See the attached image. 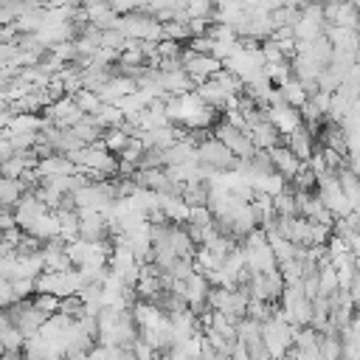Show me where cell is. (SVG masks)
Returning <instances> with one entry per match:
<instances>
[{
    "label": "cell",
    "instance_id": "3",
    "mask_svg": "<svg viewBox=\"0 0 360 360\" xmlns=\"http://www.w3.org/2000/svg\"><path fill=\"white\" fill-rule=\"evenodd\" d=\"M194 158H197L202 166L214 169V172H228V169L236 166V155H233L222 141H217L214 135L197 141V146H194Z\"/></svg>",
    "mask_w": 360,
    "mask_h": 360
},
{
    "label": "cell",
    "instance_id": "14",
    "mask_svg": "<svg viewBox=\"0 0 360 360\" xmlns=\"http://www.w3.org/2000/svg\"><path fill=\"white\" fill-rule=\"evenodd\" d=\"M318 352L323 360H340V338L335 332H318Z\"/></svg>",
    "mask_w": 360,
    "mask_h": 360
},
{
    "label": "cell",
    "instance_id": "15",
    "mask_svg": "<svg viewBox=\"0 0 360 360\" xmlns=\"http://www.w3.org/2000/svg\"><path fill=\"white\" fill-rule=\"evenodd\" d=\"M25 188L20 186V180H11V177H3L0 174V205L3 208H14V202L20 200Z\"/></svg>",
    "mask_w": 360,
    "mask_h": 360
},
{
    "label": "cell",
    "instance_id": "19",
    "mask_svg": "<svg viewBox=\"0 0 360 360\" xmlns=\"http://www.w3.org/2000/svg\"><path fill=\"white\" fill-rule=\"evenodd\" d=\"M31 301H34V307H37L39 312H45V315H53V312L59 309V298L51 295V292H37V298H31Z\"/></svg>",
    "mask_w": 360,
    "mask_h": 360
},
{
    "label": "cell",
    "instance_id": "17",
    "mask_svg": "<svg viewBox=\"0 0 360 360\" xmlns=\"http://www.w3.org/2000/svg\"><path fill=\"white\" fill-rule=\"evenodd\" d=\"M98 124H101V129H110V127H118L121 121H124V115H121V110L115 107V104H101L98 107V112L93 115Z\"/></svg>",
    "mask_w": 360,
    "mask_h": 360
},
{
    "label": "cell",
    "instance_id": "20",
    "mask_svg": "<svg viewBox=\"0 0 360 360\" xmlns=\"http://www.w3.org/2000/svg\"><path fill=\"white\" fill-rule=\"evenodd\" d=\"M0 343H3V349H22V335H20V329L17 326H6V329H0Z\"/></svg>",
    "mask_w": 360,
    "mask_h": 360
},
{
    "label": "cell",
    "instance_id": "9",
    "mask_svg": "<svg viewBox=\"0 0 360 360\" xmlns=\"http://www.w3.org/2000/svg\"><path fill=\"white\" fill-rule=\"evenodd\" d=\"M160 90L166 96H183L194 90V82L183 68H172V70H160Z\"/></svg>",
    "mask_w": 360,
    "mask_h": 360
},
{
    "label": "cell",
    "instance_id": "7",
    "mask_svg": "<svg viewBox=\"0 0 360 360\" xmlns=\"http://www.w3.org/2000/svg\"><path fill=\"white\" fill-rule=\"evenodd\" d=\"M79 239L84 242H104L110 233H107V219L104 214H96V211H79V231H76Z\"/></svg>",
    "mask_w": 360,
    "mask_h": 360
},
{
    "label": "cell",
    "instance_id": "4",
    "mask_svg": "<svg viewBox=\"0 0 360 360\" xmlns=\"http://www.w3.org/2000/svg\"><path fill=\"white\" fill-rule=\"evenodd\" d=\"M180 68H183V70L191 76V82L197 84V82L214 76V73L222 68V62L214 59L211 53H194L191 48H183V51H180Z\"/></svg>",
    "mask_w": 360,
    "mask_h": 360
},
{
    "label": "cell",
    "instance_id": "8",
    "mask_svg": "<svg viewBox=\"0 0 360 360\" xmlns=\"http://www.w3.org/2000/svg\"><path fill=\"white\" fill-rule=\"evenodd\" d=\"M239 248H242V245H239ZM242 256H245V267H248L250 273H267V270H276V267H278V262H276V256H273L267 239H264L262 245L242 248Z\"/></svg>",
    "mask_w": 360,
    "mask_h": 360
},
{
    "label": "cell",
    "instance_id": "6",
    "mask_svg": "<svg viewBox=\"0 0 360 360\" xmlns=\"http://www.w3.org/2000/svg\"><path fill=\"white\" fill-rule=\"evenodd\" d=\"M82 115H84V112L79 110V104L73 101V96H62V98H56V101H51V104L45 107V118H48L53 127H59V129H70Z\"/></svg>",
    "mask_w": 360,
    "mask_h": 360
},
{
    "label": "cell",
    "instance_id": "13",
    "mask_svg": "<svg viewBox=\"0 0 360 360\" xmlns=\"http://www.w3.org/2000/svg\"><path fill=\"white\" fill-rule=\"evenodd\" d=\"M278 96H281V101L284 104H290V107H301L304 101H307V90L301 87V82H295L292 76L284 82V84H278Z\"/></svg>",
    "mask_w": 360,
    "mask_h": 360
},
{
    "label": "cell",
    "instance_id": "10",
    "mask_svg": "<svg viewBox=\"0 0 360 360\" xmlns=\"http://www.w3.org/2000/svg\"><path fill=\"white\" fill-rule=\"evenodd\" d=\"M267 155H270V160H273V169L284 177V180H290L298 169H301V160L284 146V143H276V146H270L267 149Z\"/></svg>",
    "mask_w": 360,
    "mask_h": 360
},
{
    "label": "cell",
    "instance_id": "18",
    "mask_svg": "<svg viewBox=\"0 0 360 360\" xmlns=\"http://www.w3.org/2000/svg\"><path fill=\"white\" fill-rule=\"evenodd\" d=\"M56 312L59 315H68L70 321H76V318L84 315V304L79 301V295H65V298H59V309Z\"/></svg>",
    "mask_w": 360,
    "mask_h": 360
},
{
    "label": "cell",
    "instance_id": "16",
    "mask_svg": "<svg viewBox=\"0 0 360 360\" xmlns=\"http://www.w3.org/2000/svg\"><path fill=\"white\" fill-rule=\"evenodd\" d=\"M73 101L79 104V110H82L84 115H96V112H98V107H101V101H98V96H96L93 90H84V87L73 93Z\"/></svg>",
    "mask_w": 360,
    "mask_h": 360
},
{
    "label": "cell",
    "instance_id": "21",
    "mask_svg": "<svg viewBox=\"0 0 360 360\" xmlns=\"http://www.w3.org/2000/svg\"><path fill=\"white\" fill-rule=\"evenodd\" d=\"M8 284H11V292H14V298H28V295L34 292V278H28V276L11 278Z\"/></svg>",
    "mask_w": 360,
    "mask_h": 360
},
{
    "label": "cell",
    "instance_id": "12",
    "mask_svg": "<svg viewBox=\"0 0 360 360\" xmlns=\"http://www.w3.org/2000/svg\"><path fill=\"white\" fill-rule=\"evenodd\" d=\"M70 132H73L82 143H96V141L101 138V132H104V129H101V124H98L93 115H82V118L70 127Z\"/></svg>",
    "mask_w": 360,
    "mask_h": 360
},
{
    "label": "cell",
    "instance_id": "22",
    "mask_svg": "<svg viewBox=\"0 0 360 360\" xmlns=\"http://www.w3.org/2000/svg\"><path fill=\"white\" fill-rule=\"evenodd\" d=\"M0 360H22V349H3Z\"/></svg>",
    "mask_w": 360,
    "mask_h": 360
},
{
    "label": "cell",
    "instance_id": "11",
    "mask_svg": "<svg viewBox=\"0 0 360 360\" xmlns=\"http://www.w3.org/2000/svg\"><path fill=\"white\" fill-rule=\"evenodd\" d=\"M25 233L28 236H34V239H39V242H48V239H56L59 236V225H56V214L53 211H42L39 217H34L31 222H28V228H25Z\"/></svg>",
    "mask_w": 360,
    "mask_h": 360
},
{
    "label": "cell",
    "instance_id": "2",
    "mask_svg": "<svg viewBox=\"0 0 360 360\" xmlns=\"http://www.w3.org/2000/svg\"><path fill=\"white\" fill-rule=\"evenodd\" d=\"M315 194H318L321 205L332 214V219H340V217H346V214H352V211H354V208L349 205L346 194L340 191V186H338V180H335V174H332V172H326V174L315 177Z\"/></svg>",
    "mask_w": 360,
    "mask_h": 360
},
{
    "label": "cell",
    "instance_id": "5",
    "mask_svg": "<svg viewBox=\"0 0 360 360\" xmlns=\"http://www.w3.org/2000/svg\"><path fill=\"white\" fill-rule=\"evenodd\" d=\"M214 138H217V141H222V143H225L236 158H242V160H248V158L256 152V146L250 143V135H248L245 129H239V127L228 124V121H222V124L217 127Z\"/></svg>",
    "mask_w": 360,
    "mask_h": 360
},
{
    "label": "cell",
    "instance_id": "1",
    "mask_svg": "<svg viewBox=\"0 0 360 360\" xmlns=\"http://www.w3.org/2000/svg\"><path fill=\"white\" fill-rule=\"evenodd\" d=\"M278 301H281L278 304L281 307V315L292 326H309V321H312V298H307L298 284H284Z\"/></svg>",
    "mask_w": 360,
    "mask_h": 360
}]
</instances>
